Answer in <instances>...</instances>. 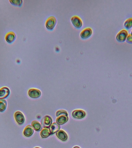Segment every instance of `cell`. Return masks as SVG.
I'll return each mask as SVG.
<instances>
[{"label":"cell","instance_id":"obj_1","mask_svg":"<svg viewBox=\"0 0 132 148\" xmlns=\"http://www.w3.org/2000/svg\"><path fill=\"white\" fill-rule=\"evenodd\" d=\"M128 32L127 30L122 29L119 31L117 34L116 39L119 42H124L127 39Z\"/></svg>","mask_w":132,"mask_h":148},{"label":"cell","instance_id":"obj_2","mask_svg":"<svg viewBox=\"0 0 132 148\" xmlns=\"http://www.w3.org/2000/svg\"><path fill=\"white\" fill-rule=\"evenodd\" d=\"M14 116L16 122L20 125L23 124L25 122V117L23 113L21 112L17 111L15 112Z\"/></svg>","mask_w":132,"mask_h":148},{"label":"cell","instance_id":"obj_3","mask_svg":"<svg viewBox=\"0 0 132 148\" xmlns=\"http://www.w3.org/2000/svg\"><path fill=\"white\" fill-rule=\"evenodd\" d=\"M10 89L7 87H3L0 88V100L4 99L10 95Z\"/></svg>","mask_w":132,"mask_h":148},{"label":"cell","instance_id":"obj_4","mask_svg":"<svg viewBox=\"0 0 132 148\" xmlns=\"http://www.w3.org/2000/svg\"><path fill=\"white\" fill-rule=\"evenodd\" d=\"M56 18L54 16H50L48 17L46 22V27L49 29H52L56 24Z\"/></svg>","mask_w":132,"mask_h":148},{"label":"cell","instance_id":"obj_5","mask_svg":"<svg viewBox=\"0 0 132 148\" xmlns=\"http://www.w3.org/2000/svg\"><path fill=\"white\" fill-rule=\"evenodd\" d=\"M16 39V33L13 31H10L6 35L5 39L8 44H11L13 43Z\"/></svg>","mask_w":132,"mask_h":148},{"label":"cell","instance_id":"obj_6","mask_svg":"<svg viewBox=\"0 0 132 148\" xmlns=\"http://www.w3.org/2000/svg\"><path fill=\"white\" fill-rule=\"evenodd\" d=\"M52 121L53 120L50 116L48 115L45 116L41 120V124L44 128H49L52 124Z\"/></svg>","mask_w":132,"mask_h":148},{"label":"cell","instance_id":"obj_7","mask_svg":"<svg viewBox=\"0 0 132 148\" xmlns=\"http://www.w3.org/2000/svg\"><path fill=\"white\" fill-rule=\"evenodd\" d=\"M29 97L32 98H39L41 95V92L38 89L36 88L30 89L28 91Z\"/></svg>","mask_w":132,"mask_h":148},{"label":"cell","instance_id":"obj_8","mask_svg":"<svg viewBox=\"0 0 132 148\" xmlns=\"http://www.w3.org/2000/svg\"><path fill=\"white\" fill-rule=\"evenodd\" d=\"M72 115L75 119H82L86 116V113L82 110H75L72 113Z\"/></svg>","mask_w":132,"mask_h":148},{"label":"cell","instance_id":"obj_9","mask_svg":"<svg viewBox=\"0 0 132 148\" xmlns=\"http://www.w3.org/2000/svg\"><path fill=\"white\" fill-rule=\"evenodd\" d=\"M71 21L74 26L78 28L81 27L83 24L82 19L77 16H74L72 17Z\"/></svg>","mask_w":132,"mask_h":148},{"label":"cell","instance_id":"obj_10","mask_svg":"<svg viewBox=\"0 0 132 148\" xmlns=\"http://www.w3.org/2000/svg\"><path fill=\"white\" fill-rule=\"evenodd\" d=\"M68 115L65 114H61L59 115L56 119V123L60 125L64 124L68 121Z\"/></svg>","mask_w":132,"mask_h":148},{"label":"cell","instance_id":"obj_11","mask_svg":"<svg viewBox=\"0 0 132 148\" xmlns=\"http://www.w3.org/2000/svg\"><path fill=\"white\" fill-rule=\"evenodd\" d=\"M34 132L33 127L31 125L27 126L23 131V134L25 137H30L32 136Z\"/></svg>","mask_w":132,"mask_h":148},{"label":"cell","instance_id":"obj_12","mask_svg":"<svg viewBox=\"0 0 132 148\" xmlns=\"http://www.w3.org/2000/svg\"><path fill=\"white\" fill-rule=\"evenodd\" d=\"M92 33V29L90 27L86 28L81 32L80 36L83 39L88 38L91 35Z\"/></svg>","mask_w":132,"mask_h":148},{"label":"cell","instance_id":"obj_13","mask_svg":"<svg viewBox=\"0 0 132 148\" xmlns=\"http://www.w3.org/2000/svg\"><path fill=\"white\" fill-rule=\"evenodd\" d=\"M57 137L62 141H66L68 139V135L63 130H60L56 133Z\"/></svg>","mask_w":132,"mask_h":148},{"label":"cell","instance_id":"obj_14","mask_svg":"<svg viewBox=\"0 0 132 148\" xmlns=\"http://www.w3.org/2000/svg\"><path fill=\"white\" fill-rule=\"evenodd\" d=\"M60 128L61 127L60 125L54 122L52 123L49 128V130L51 135L56 133L57 132L60 130Z\"/></svg>","mask_w":132,"mask_h":148},{"label":"cell","instance_id":"obj_15","mask_svg":"<svg viewBox=\"0 0 132 148\" xmlns=\"http://www.w3.org/2000/svg\"><path fill=\"white\" fill-rule=\"evenodd\" d=\"M51 135L50 132L48 128H44L40 132V135L43 138H46Z\"/></svg>","mask_w":132,"mask_h":148},{"label":"cell","instance_id":"obj_16","mask_svg":"<svg viewBox=\"0 0 132 148\" xmlns=\"http://www.w3.org/2000/svg\"><path fill=\"white\" fill-rule=\"evenodd\" d=\"M31 125H32V127H33L34 129L36 131H40L42 129L41 125L38 121H32Z\"/></svg>","mask_w":132,"mask_h":148},{"label":"cell","instance_id":"obj_17","mask_svg":"<svg viewBox=\"0 0 132 148\" xmlns=\"http://www.w3.org/2000/svg\"><path fill=\"white\" fill-rule=\"evenodd\" d=\"M7 107V102L5 99L0 100V112H3L6 110Z\"/></svg>","mask_w":132,"mask_h":148},{"label":"cell","instance_id":"obj_18","mask_svg":"<svg viewBox=\"0 0 132 148\" xmlns=\"http://www.w3.org/2000/svg\"><path fill=\"white\" fill-rule=\"evenodd\" d=\"M10 4L15 6L21 7L23 4V0H10Z\"/></svg>","mask_w":132,"mask_h":148},{"label":"cell","instance_id":"obj_19","mask_svg":"<svg viewBox=\"0 0 132 148\" xmlns=\"http://www.w3.org/2000/svg\"><path fill=\"white\" fill-rule=\"evenodd\" d=\"M124 26L127 29H129L132 27V17L127 18L125 21Z\"/></svg>","mask_w":132,"mask_h":148},{"label":"cell","instance_id":"obj_20","mask_svg":"<svg viewBox=\"0 0 132 148\" xmlns=\"http://www.w3.org/2000/svg\"><path fill=\"white\" fill-rule=\"evenodd\" d=\"M65 114L67 115H68V112L66 110H59L57 111L56 113V115L57 117H58L60 114Z\"/></svg>","mask_w":132,"mask_h":148},{"label":"cell","instance_id":"obj_21","mask_svg":"<svg viewBox=\"0 0 132 148\" xmlns=\"http://www.w3.org/2000/svg\"><path fill=\"white\" fill-rule=\"evenodd\" d=\"M126 41L129 44H132V35L131 34H128L127 39H126Z\"/></svg>","mask_w":132,"mask_h":148},{"label":"cell","instance_id":"obj_22","mask_svg":"<svg viewBox=\"0 0 132 148\" xmlns=\"http://www.w3.org/2000/svg\"><path fill=\"white\" fill-rule=\"evenodd\" d=\"M80 148V147H79L78 146H75L74 147V148Z\"/></svg>","mask_w":132,"mask_h":148},{"label":"cell","instance_id":"obj_23","mask_svg":"<svg viewBox=\"0 0 132 148\" xmlns=\"http://www.w3.org/2000/svg\"><path fill=\"white\" fill-rule=\"evenodd\" d=\"M34 148H41L39 147H35Z\"/></svg>","mask_w":132,"mask_h":148},{"label":"cell","instance_id":"obj_24","mask_svg":"<svg viewBox=\"0 0 132 148\" xmlns=\"http://www.w3.org/2000/svg\"><path fill=\"white\" fill-rule=\"evenodd\" d=\"M131 35H132V30L131 32Z\"/></svg>","mask_w":132,"mask_h":148}]
</instances>
